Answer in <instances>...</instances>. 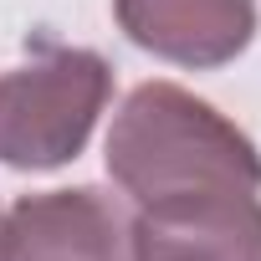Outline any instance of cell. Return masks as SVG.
<instances>
[{
  "label": "cell",
  "mask_w": 261,
  "mask_h": 261,
  "mask_svg": "<svg viewBox=\"0 0 261 261\" xmlns=\"http://www.w3.org/2000/svg\"><path fill=\"white\" fill-rule=\"evenodd\" d=\"M108 174L134 205L185 195H261V154L241 128L179 82H139L108 134Z\"/></svg>",
  "instance_id": "1"
},
{
  "label": "cell",
  "mask_w": 261,
  "mask_h": 261,
  "mask_svg": "<svg viewBox=\"0 0 261 261\" xmlns=\"http://www.w3.org/2000/svg\"><path fill=\"white\" fill-rule=\"evenodd\" d=\"M108 92L113 67L92 46H62L41 36L26 67L0 77V164L11 169L72 164L92 139Z\"/></svg>",
  "instance_id": "2"
},
{
  "label": "cell",
  "mask_w": 261,
  "mask_h": 261,
  "mask_svg": "<svg viewBox=\"0 0 261 261\" xmlns=\"http://www.w3.org/2000/svg\"><path fill=\"white\" fill-rule=\"evenodd\" d=\"M0 261H134V220L92 185L21 195L0 215Z\"/></svg>",
  "instance_id": "3"
},
{
  "label": "cell",
  "mask_w": 261,
  "mask_h": 261,
  "mask_svg": "<svg viewBox=\"0 0 261 261\" xmlns=\"http://www.w3.org/2000/svg\"><path fill=\"white\" fill-rule=\"evenodd\" d=\"M134 261H261V200L251 190L139 205Z\"/></svg>",
  "instance_id": "4"
},
{
  "label": "cell",
  "mask_w": 261,
  "mask_h": 261,
  "mask_svg": "<svg viewBox=\"0 0 261 261\" xmlns=\"http://www.w3.org/2000/svg\"><path fill=\"white\" fill-rule=\"evenodd\" d=\"M123 36L174 62V67H225L256 36V0H113Z\"/></svg>",
  "instance_id": "5"
}]
</instances>
